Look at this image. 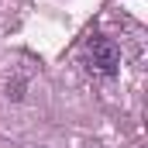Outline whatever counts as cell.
Wrapping results in <instances>:
<instances>
[{
    "label": "cell",
    "instance_id": "cell-1",
    "mask_svg": "<svg viewBox=\"0 0 148 148\" xmlns=\"http://www.w3.org/2000/svg\"><path fill=\"white\" fill-rule=\"evenodd\" d=\"M83 59H86L90 73H97V76H114L117 69H121V48H117V41L107 38V35L86 38V45H83Z\"/></svg>",
    "mask_w": 148,
    "mask_h": 148
}]
</instances>
